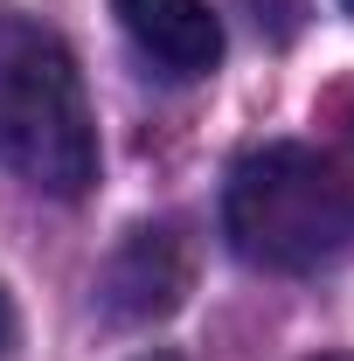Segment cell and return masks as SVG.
Wrapping results in <instances>:
<instances>
[{"label":"cell","instance_id":"6da1fadb","mask_svg":"<svg viewBox=\"0 0 354 361\" xmlns=\"http://www.w3.org/2000/svg\"><path fill=\"white\" fill-rule=\"evenodd\" d=\"M0 167L56 202H77L97 180L84 70L70 42L21 7H0Z\"/></svg>","mask_w":354,"mask_h":361},{"label":"cell","instance_id":"7a4b0ae2","mask_svg":"<svg viewBox=\"0 0 354 361\" xmlns=\"http://www.w3.org/2000/svg\"><path fill=\"white\" fill-rule=\"evenodd\" d=\"M222 229L236 257L264 271H319L354 243V188L299 139L250 146L222 188Z\"/></svg>","mask_w":354,"mask_h":361},{"label":"cell","instance_id":"3957f363","mask_svg":"<svg viewBox=\"0 0 354 361\" xmlns=\"http://www.w3.org/2000/svg\"><path fill=\"white\" fill-rule=\"evenodd\" d=\"M188 285H195L188 236L174 223H146L111 250V264L97 278V306L118 319V326H153V319H167L188 299Z\"/></svg>","mask_w":354,"mask_h":361},{"label":"cell","instance_id":"277c9868","mask_svg":"<svg viewBox=\"0 0 354 361\" xmlns=\"http://www.w3.org/2000/svg\"><path fill=\"white\" fill-rule=\"evenodd\" d=\"M133 49L167 77H209L222 63V21L209 0H111Z\"/></svg>","mask_w":354,"mask_h":361},{"label":"cell","instance_id":"5b68a950","mask_svg":"<svg viewBox=\"0 0 354 361\" xmlns=\"http://www.w3.org/2000/svg\"><path fill=\"white\" fill-rule=\"evenodd\" d=\"M326 118H334V133H341V153H348V167H354V84H341L334 97H326Z\"/></svg>","mask_w":354,"mask_h":361},{"label":"cell","instance_id":"8992f818","mask_svg":"<svg viewBox=\"0 0 354 361\" xmlns=\"http://www.w3.org/2000/svg\"><path fill=\"white\" fill-rule=\"evenodd\" d=\"M7 341H14V306H7V292H0V355H7Z\"/></svg>","mask_w":354,"mask_h":361},{"label":"cell","instance_id":"52a82bcc","mask_svg":"<svg viewBox=\"0 0 354 361\" xmlns=\"http://www.w3.org/2000/svg\"><path fill=\"white\" fill-rule=\"evenodd\" d=\"M139 361H181V355H139Z\"/></svg>","mask_w":354,"mask_h":361},{"label":"cell","instance_id":"ba28073f","mask_svg":"<svg viewBox=\"0 0 354 361\" xmlns=\"http://www.w3.org/2000/svg\"><path fill=\"white\" fill-rule=\"evenodd\" d=\"M319 361H354V355H319Z\"/></svg>","mask_w":354,"mask_h":361},{"label":"cell","instance_id":"9c48e42d","mask_svg":"<svg viewBox=\"0 0 354 361\" xmlns=\"http://www.w3.org/2000/svg\"><path fill=\"white\" fill-rule=\"evenodd\" d=\"M341 7H348V14H354V0H341Z\"/></svg>","mask_w":354,"mask_h":361}]
</instances>
